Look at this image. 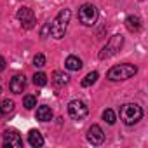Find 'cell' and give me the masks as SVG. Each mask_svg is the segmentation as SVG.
<instances>
[{"instance_id":"obj_1","label":"cell","mask_w":148,"mask_h":148,"mask_svg":"<svg viewBox=\"0 0 148 148\" xmlns=\"http://www.w3.org/2000/svg\"><path fill=\"white\" fill-rule=\"evenodd\" d=\"M136 73H138V66H134L131 63H124V64H117V66L110 68L106 77L112 82H120V80H127V79L134 77Z\"/></svg>"},{"instance_id":"obj_2","label":"cell","mask_w":148,"mask_h":148,"mask_svg":"<svg viewBox=\"0 0 148 148\" xmlns=\"http://www.w3.org/2000/svg\"><path fill=\"white\" fill-rule=\"evenodd\" d=\"M70 18H71V11L70 9H63L58 12V16L54 18V21L51 23V35L54 38H63L64 33H66V28H68V23H70Z\"/></svg>"},{"instance_id":"obj_3","label":"cell","mask_w":148,"mask_h":148,"mask_svg":"<svg viewBox=\"0 0 148 148\" xmlns=\"http://www.w3.org/2000/svg\"><path fill=\"white\" fill-rule=\"evenodd\" d=\"M119 113H120V120L125 125H134L143 117V110L136 103H125V105H122L120 110H119Z\"/></svg>"},{"instance_id":"obj_4","label":"cell","mask_w":148,"mask_h":148,"mask_svg":"<svg viewBox=\"0 0 148 148\" xmlns=\"http://www.w3.org/2000/svg\"><path fill=\"white\" fill-rule=\"evenodd\" d=\"M79 21L86 26H92L98 21V9L92 4H82L79 9Z\"/></svg>"},{"instance_id":"obj_5","label":"cell","mask_w":148,"mask_h":148,"mask_svg":"<svg viewBox=\"0 0 148 148\" xmlns=\"http://www.w3.org/2000/svg\"><path fill=\"white\" fill-rule=\"evenodd\" d=\"M122 44H124V37H122V35H113V37L108 40V44L99 51V59H108V58L115 56V54L120 51Z\"/></svg>"},{"instance_id":"obj_6","label":"cell","mask_w":148,"mask_h":148,"mask_svg":"<svg viewBox=\"0 0 148 148\" xmlns=\"http://www.w3.org/2000/svg\"><path fill=\"white\" fill-rule=\"evenodd\" d=\"M89 113V108L84 101L80 99H73L68 103V115L73 119V120H82L86 115Z\"/></svg>"},{"instance_id":"obj_7","label":"cell","mask_w":148,"mask_h":148,"mask_svg":"<svg viewBox=\"0 0 148 148\" xmlns=\"http://www.w3.org/2000/svg\"><path fill=\"white\" fill-rule=\"evenodd\" d=\"M18 19H19V23L23 25V28H26V30H30V28H33L35 26V21H37V18H35V12L30 9V7H21L19 11H18Z\"/></svg>"},{"instance_id":"obj_8","label":"cell","mask_w":148,"mask_h":148,"mask_svg":"<svg viewBox=\"0 0 148 148\" xmlns=\"http://www.w3.org/2000/svg\"><path fill=\"white\" fill-rule=\"evenodd\" d=\"M4 146H14V148H19V146H23V138H21L19 132L14 131V129L5 131V132H4Z\"/></svg>"},{"instance_id":"obj_9","label":"cell","mask_w":148,"mask_h":148,"mask_svg":"<svg viewBox=\"0 0 148 148\" xmlns=\"http://www.w3.org/2000/svg\"><path fill=\"white\" fill-rule=\"evenodd\" d=\"M87 141L89 143H92V145H101L103 141H105V132H103V129L99 127V125H91L89 127V131H87Z\"/></svg>"},{"instance_id":"obj_10","label":"cell","mask_w":148,"mask_h":148,"mask_svg":"<svg viewBox=\"0 0 148 148\" xmlns=\"http://www.w3.org/2000/svg\"><path fill=\"white\" fill-rule=\"evenodd\" d=\"M25 87H26V77H25V75H16V77H12V80H11V84H9V89H11L14 94H21V92L25 91Z\"/></svg>"},{"instance_id":"obj_11","label":"cell","mask_w":148,"mask_h":148,"mask_svg":"<svg viewBox=\"0 0 148 148\" xmlns=\"http://www.w3.org/2000/svg\"><path fill=\"white\" fill-rule=\"evenodd\" d=\"M125 28H127L129 32H132V33L139 32V30H141V19H139L138 16H127V18H125Z\"/></svg>"},{"instance_id":"obj_12","label":"cell","mask_w":148,"mask_h":148,"mask_svg":"<svg viewBox=\"0 0 148 148\" xmlns=\"http://www.w3.org/2000/svg\"><path fill=\"white\" fill-rule=\"evenodd\" d=\"M52 119V110L49 106H38L37 108V120L40 122H49Z\"/></svg>"},{"instance_id":"obj_13","label":"cell","mask_w":148,"mask_h":148,"mask_svg":"<svg viewBox=\"0 0 148 148\" xmlns=\"http://www.w3.org/2000/svg\"><path fill=\"white\" fill-rule=\"evenodd\" d=\"M68 80H70V77L66 75L64 71H54V73H52V84H54V86H58V87L66 86V84H68Z\"/></svg>"},{"instance_id":"obj_14","label":"cell","mask_w":148,"mask_h":148,"mask_svg":"<svg viewBox=\"0 0 148 148\" xmlns=\"http://www.w3.org/2000/svg\"><path fill=\"white\" fill-rule=\"evenodd\" d=\"M14 112V101L12 99H4L0 103V117H9Z\"/></svg>"},{"instance_id":"obj_15","label":"cell","mask_w":148,"mask_h":148,"mask_svg":"<svg viewBox=\"0 0 148 148\" xmlns=\"http://www.w3.org/2000/svg\"><path fill=\"white\" fill-rule=\"evenodd\" d=\"M64 66H66L68 70H71V71H77V70L82 68V61H80L77 56H68L66 61H64Z\"/></svg>"},{"instance_id":"obj_16","label":"cell","mask_w":148,"mask_h":148,"mask_svg":"<svg viewBox=\"0 0 148 148\" xmlns=\"http://www.w3.org/2000/svg\"><path fill=\"white\" fill-rule=\"evenodd\" d=\"M28 143L32 145V146H42L44 145V138H42V134L38 132V131H30V134H28Z\"/></svg>"},{"instance_id":"obj_17","label":"cell","mask_w":148,"mask_h":148,"mask_svg":"<svg viewBox=\"0 0 148 148\" xmlns=\"http://www.w3.org/2000/svg\"><path fill=\"white\" fill-rule=\"evenodd\" d=\"M98 71H91V73H87L86 75V79L82 80V87H89V86H92L96 80H98Z\"/></svg>"},{"instance_id":"obj_18","label":"cell","mask_w":148,"mask_h":148,"mask_svg":"<svg viewBox=\"0 0 148 148\" xmlns=\"http://www.w3.org/2000/svg\"><path fill=\"white\" fill-rule=\"evenodd\" d=\"M33 84L38 86V87L45 86V84H47V75H45V73H42V71L35 73V75H33Z\"/></svg>"},{"instance_id":"obj_19","label":"cell","mask_w":148,"mask_h":148,"mask_svg":"<svg viewBox=\"0 0 148 148\" xmlns=\"http://www.w3.org/2000/svg\"><path fill=\"white\" fill-rule=\"evenodd\" d=\"M23 105H25V108H28V110L35 108V106H37V96H33V94L25 96V98H23Z\"/></svg>"},{"instance_id":"obj_20","label":"cell","mask_w":148,"mask_h":148,"mask_svg":"<svg viewBox=\"0 0 148 148\" xmlns=\"http://www.w3.org/2000/svg\"><path fill=\"white\" fill-rule=\"evenodd\" d=\"M103 120H105L106 124L113 125V124H115V120H117V117H115V112H113V110H110V108H106V110L103 112Z\"/></svg>"},{"instance_id":"obj_21","label":"cell","mask_w":148,"mask_h":148,"mask_svg":"<svg viewBox=\"0 0 148 148\" xmlns=\"http://www.w3.org/2000/svg\"><path fill=\"white\" fill-rule=\"evenodd\" d=\"M33 64H35L37 68L45 66V56H44V54H35V58H33Z\"/></svg>"},{"instance_id":"obj_22","label":"cell","mask_w":148,"mask_h":148,"mask_svg":"<svg viewBox=\"0 0 148 148\" xmlns=\"http://www.w3.org/2000/svg\"><path fill=\"white\" fill-rule=\"evenodd\" d=\"M49 32H51V23H49V25H45V26L42 28V32H40V33H42V37H47V33H49Z\"/></svg>"},{"instance_id":"obj_23","label":"cell","mask_w":148,"mask_h":148,"mask_svg":"<svg viewBox=\"0 0 148 148\" xmlns=\"http://www.w3.org/2000/svg\"><path fill=\"white\" fill-rule=\"evenodd\" d=\"M5 66H7V63H5V59L0 56V71H4L5 70Z\"/></svg>"},{"instance_id":"obj_24","label":"cell","mask_w":148,"mask_h":148,"mask_svg":"<svg viewBox=\"0 0 148 148\" xmlns=\"http://www.w3.org/2000/svg\"><path fill=\"white\" fill-rule=\"evenodd\" d=\"M0 94H2V87H0Z\"/></svg>"}]
</instances>
